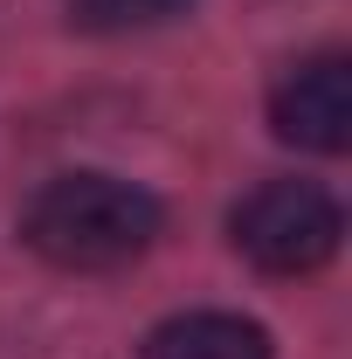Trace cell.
<instances>
[{"label":"cell","mask_w":352,"mask_h":359,"mask_svg":"<svg viewBox=\"0 0 352 359\" xmlns=\"http://www.w3.org/2000/svg\"><path fill=\"white\" fill-rule=\"evenodd\" d=\"M228 242L269 276H311V269H325L339 256L346 215L318 180H263L256 194L235 201Z\"/></svg>","instance_id":"obj_2"},{"label":"cell","mask_w":352,"mask_h":359,"mask_svg":"<svg viewBox=\"0 0 352 359\" xmlns=\"http://www.w3.org/2000/svg\"><path fill=\"white\" fill-rule=\"evenodd\" d=\"M159 228H166V208L138 180L118 173H55L21 208V242L42 263L76 269V276L138 263L159 242Z\"/></svg>","instance_id":"obj_1"},{"label":"cell","mask_w":352,"mask_h":359,"mask_svg":"<svg viewBox=\"0 0 352 359\" xmlns=\"http://www.w3.org/2000/svg\"><path fill=\"white\" fill-rule=\"evenodd\" d=\"M180 7H187V0H69L76 28H97V35L152 28V21H166V14H180Z\"/></svg>","instance_id":"obj_5"},{"label":"cell","mask_w":352,"mask_h":359,"mask_svg":"<svg viewBox=\"0 0 352 359\" xmlns=\"http://www.w3.org/2000/svg\"><path fill=\"white\" fill-rule=\"evenodd\" d=\"M138 359H276L269 332L242 311H180L166 318Z\"/></svg>","instance_id":"obj_4"},{"label":"cell","mask_w":352,"mask_h":359,"mask_svg":"<svg viewBox=\"0 0 352 359\" xmlns=\"http://www.w3.org/2000/svg\"><path fill=\"white\" fill-rule=\"evenodd\" d=\"M269 125H276V138H290L304 152H346L352 145V62L339 48L290 62L269 90Z\"/></svg>","instance_id":"obj_3"}]
</instances>
